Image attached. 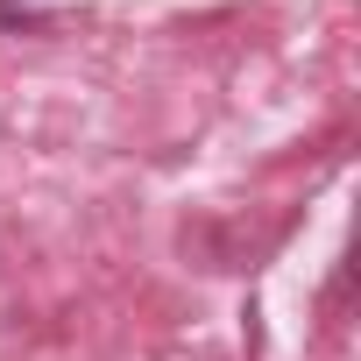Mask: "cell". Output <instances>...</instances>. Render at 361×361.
Returning a JSON list of instances; mask_svg holds the SVG:
<instances>
[{
	"label": "cell",
	"mask_w": 361,
	"mask_h": 361,
	"mask_svg": "<svg viewBox=\"0 0 361 361\" xmlns=\"http://www.w3.org/2000/svg\"><path fill=\"white\" fill-rule=\"evenodd\" d=\"M15 8H22V0H0V15H15Z\"/></svg>",
	"instance_id": "cell-1"
}]
</instances>
